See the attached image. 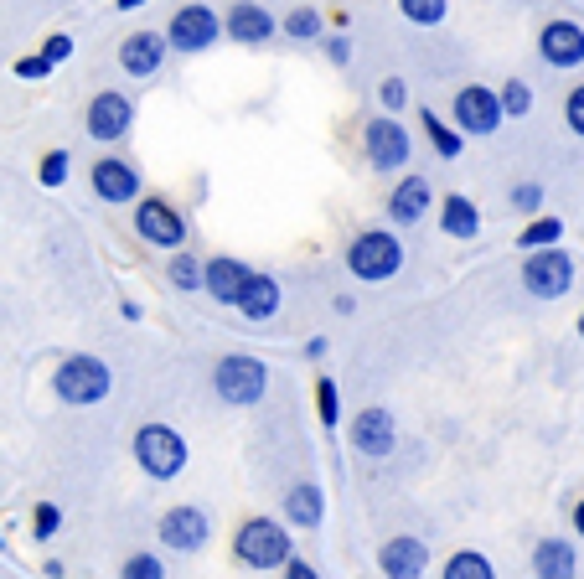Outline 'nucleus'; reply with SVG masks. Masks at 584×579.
<instances>
[{
    "instance_id": "e433bc0d",
    "label": "nucleus",
    "mask_w": 584,
    "mask_h": 579,
    "mask_svg": "<svg viewBox=\"0 0 584 579\" xmlns=\"http://www.w3.org/2000/svg\"><path fill=\"white\" fill-rule=\"evenodd\" d=\"M512 207H517V212H533V218H538L543 187H538V181H522V187H512Z\"/></svg>"
},
{
    "instance_id": "ddd939ff",
    "label": "nucleus",
    "mask_w": 584,
    "mask_h": 579,
    "mask_svg": "<svg viewBox=\"0 0 584 579\" xmlns=\"http://www.w3.org/2000/svg\"><path fill=\"white\" fill-rule=\"evenodd\" d=\"M130 125H135L130 94H114V88L94 94V104H88V135H94V140H125Z\"/></svg>"
},
{
    "instance_id": "a18cd8bd",
    "label": "nucleus",
    "mask_w": 584,
    "mask_h": 579,
    "mask_svg": "<svg viewBox=\"0 0 584 579\" xmlns=\"http://www.w3.org/2000/svg\"><path fill=\"white\" fill-rule=\"evenodd\" d=\"M574 533H579V538H584V497H579V502H574Z\"/></svg>"
},
{
    "instance_id": "473e14b6",
    "label": "nucleus",
    "mask_w": 584,
    "mask_h": 579,
    "mask_svg": "<svg viewBox=\"0 0 584 579\" xmlns=\"http://www.w3.org/2000/svg\"><path fill=\"white\" fill-rule=\"evenodd\" d=\"M285 32H290L295 42H316V37H321V11H311V6L290 11V16H285Z\"/></svg>"
},
{
    "instance_id": "a878e982",
    "label": "nucleus",
    "mask_w": 584,
    "mask_h": 579,
    "mask_svg": "<svg viewBox=\"0 0 584 579\" xmlns=\"http://www.w3.org/2000/svg\"><path fill=\"white\" fill-rule=\"evenodd\" d=\"M440 579H497V569H491V559L476 554V548H460V554L445 559V574Z\"/></svg>"
},
{
    "instance_id": "2f4dec72",
    "label": "nucleus",
    "mask_w": 584,
    "mask_h": 579,
    "mask_svg": "<svg viewBox=\"0 0 584 579\" xmlns=\"http://www.w3.org/2000/svg\"><path fill=\"white\" fill-rule=\"evenodd\" d=\"M398 11H404L414 26H440L450 6H445V0H398Z\"/></svg>"
},
{
    "instance_id": "a19ab883",
    "label": "nucleus",
    "mask_w": 584,
    "mask_h": 579,
    "mask_svg": "<svg viewBox=\"0 0 584 579\" xmlns=\"http://www.w3.org/2000/svg\"><path fill=\"white\" fill-rule=\"evenodd\" d=\"M326 57H331V63H336V68H347V63H352V42H347V32L326 42Z\"/></svg>"
},
{
    "instance_id": "58836bf2",
    "label": "nucleus",
    "mask_w": 584,
    "mask_h": 579,
    "mask_svg": "<svg viewBox=\"0 0 584 579\" xmlns=\"http://www.w3.org/2000/svg\"><path fill=\"white\" fill-rule=\"evenodd\" d=\"M42 57H47V63H68V57H73V37H63V32L47 37L42 42Z\"/></svg>"
},
{
    "instance_id": "412c9836",
    "label": "nucleus",
    "mask_w": 584,
    "mask_h": 579,
    "mask_svg": "<svg viewBox=\"0 0 584 579\" xmlns=\"http://www.w3.org/2000/svg\"><path fill=\"white\" fill-rule=\"evenodd\" d=\"M321 517H326V492L316 481H295L285 492V523L311 533V528H321Z\"/></svg>"
},
{
    "instance_id": "f03ea898",
    "label": "nucleus",
    "mask_w": 584,
    "mask_h": 579,
    "mask_svg": "<svg viewBox=\"0 0 584 579\" xmlns=\"http://www.w3.org/2000/svg\"><path fill=\"white\" fill-rule=\"evenodd\" d=\"M109 388H114V373H109V362L94 357V352L63 357V362H57V373H52V393H57L63 404H73V409L104 404Z\"/></svg>"
},
{
    "instance_id": "20e7f679",
    "label": "nucleus",
    "mask_w": 584,
    "mask_h": 579,
    "mask_svg": "<svg viewBox=\"0 0 584 579\" xmlns=\"http://www.w3.org/2000/svg\"><path fill=\"white\" fill-rule=\"evenodd\" d=\"M135 466L150 481H176L187 471V440H181L171 424H140L135 430Z\"/></svg>"
},
{
    "instance_id": "5701e85b",
    "label": "nucleus",
    "mask_w": 584,
    "mask_h": 579,
    "mask_svg": "<svg viewBox=\"0 0 584 579\" xmlns=\"http://www.w3.org/2000/svg\"><path fill=\"white\" fill-rule=\"evenodd\" d=\"M238 311L249 321H269L274 311H280V280H274V274H254L243 300H238Z\"/></svg>"
},
{
    "instance_id": "1a4fd4ad",
    "label": "nucleus",
    "mask_w": 584,
    "mask_h": 579,
    "mask_svg": "<svg viewBox=\"0 0 584 579\" xmlns=\"http://www.w3.org/2000/svg\"><path fill=\"white\" fill-rule=\"evenodd\" d=\"M135 228H140V238L145 243H156V249H181L187 243V218L166 202V197H145L140 207H135Z\"/></svg>"
},
{
    "instance_id": "de8ad7c7",
    "label": "nucleus",
    "mask_w": 584,
    "mask_h": 579,
    "mask_svg": "<svg viewBox=\"0 0 584 579\" xmlns=\"http://www.w3.org/2000/svg\"><path fill=\"white\" fill-rule=\"evenodd\" d=\"M579 337H584V316H579Z\"/></svg>"
},
{
    "instance_id": "0eeeda50",
    "label": "nucleus",
    "mask_w": 584,
    "mask_h": 579,
    "mask_svg": "<svg viewBox=\"0 0 584 579\" xmlns=\"http://www.w3.org/2000/svg\"><path fill=\"white\" fill-rule=\"evenodd\" d=\"M409 130L398 125L393 114H378V119H367V130H362V156L373 171H398V166H409Z\"/></svg>"
},
{
    "instance_id": "6ab92c4d",
    "label": "nucleus",
    "mask_w": 584,
    "mask_h": 579,
    "mask_svg": "<svg viewBox=\"0 0 584 579\" xmlns=\"http://www.w3.org/2000/svg\"><path fill=\"white\" fill-rule=\"evenodd\" d=\"M533 574L538 579H579V548L569 538H538L533 543Z\"/></svg>"
},
{
    "instance_id": "9d476101",
    "label": "nucleus",
    "mask_w": 584,
    "mask_h": 579,
    "mask_svg": "<svg viewBox=\"0 0 584 579\" xmlns=\"http://www.w3.org/2000/svg\"><path fill=\"white\" fill-rule=\"evenodd\" d=\"M218 32H228V26H218V11L202 6V0H192V6H181L171 16V47L176 52H207L212 42H218Z\"/></svg>"
},
{
    "instance_id": "4be33fe9",
    "label": "nucleus",
    "mask_w": 584,
    "mask_h": 579,
    "mask_svg": "<svg viewBox=\"0 0 584 579\" xmlns=\"http://www.w3.org/2000/svg\"><path fill=\"white\" fill-rule=\"evenodd\" d=\"M228 37L233 42H243V47H259V42H269L274 37V16L264 11V6H254V0H238V6L228 11Z\"/></svg>"
},
{
    "instance_id": "39448f33",
    "label": "nucleus",
    "mask_w": 584,
    "mask_h": 579,
    "mask_svg": "<svg viewBox=\"0 0 584 579\" xmlns=\"http://www.w3.org/2000/svg\"><path fill=\"white\" fill-rule=\"evenodd\" d=\"M212 388H218V399L233 404V409H254L264 393H269V368L249 352H233L218 362V373H212Z\"/></svg>"
},
{
    "instance_id": "423d86ee",
    "label": "nucleus",
    "mask_w": 584,
    "mask_h": 579,
    "mask_svg": "<svg viewBox=\"0 0 584 579\" xmlns=\"http://www.w3.org/2000/svg\"><path fill=\"white\" fill-rule=\"evenodd\" d=\"M574 285V259L553 243V249H528L522 259V290L538 295V300H559Z\"/></svg>"
},
{
    "instance_id": "b1692460",
    "label": "nucleus",
    "mask_w": 584,
    "mask_h": 579,
    "mask_svg": "<svg viewBox=\"0 0 584 579\" xmlns=\"http://www.w3.org/2000/svg\"><path fill=\"white\" fill-rule=\"evenodd\" d=\"M440 228L450 233V238H476L481 233V207L471 202V197H445L440 202Z\"/></svg>"
},
{
    "instance_id": "49530a36",
    "label": "nucleus",
    "mask_w": 584,
    "mask_h": 579,
    "mask_svg": "<svg viewBox=\"0 0 584 579\" xmlns=\"http://www.w3.org/2000/svg\"><path fill=\"white\" fill-rule=\"evenodd\" d=\"M135 6H145V0H119V11H135Z\"/></svg>"
},
{
    "instance_id": "c756f323",
    "label": "nucleus",
    "mask_w": 584,
    "mask_h": 579,
    "mask_svg": "<svg viewBox=\"0 0 584 579\" xmlns=\"http://www.w3.org/2000/svg\"><path fill=\"white\" fill-rule=\"evenodd\" d=\"M57 533H63V507H57V502H37L32 507V538L37 543H52Z\"/></svg>"
},
{
    "instance_id": "7c9ffc66",
    "label": "nucleus",
    "mask_w": 584,
    "mask_h": 579,
    "mask_svg": "<svg viewBox=\"0 0 584 579\" xmlns=\"http://www.w3.org/2000/svg\"><path fill=\"white\" fill-rule=\"evenodd\" d=\"M497 94H502V109H507V119H522V114L533 109V88L522 83V78H507V83L497 88Z\"/></svg>"
},
{
    "instance_id": "4468645a",
    "label": "nucleus",
    "mask_w": 584,
    "mask_h": 579,
    "mask_svg": "<svg viewBox=\"0 0 584 579\" xmlns=\"http://www.w3.org/2000/svg\"><path fill=\"white\" fill-rule=\"evenodd\" d=\"M378 569H383V579H424V569H429V543L414 538V533L388 538L378 548Z\"/></svg>"
},
{
    "instance_id": "a211bd4d",
    "label": "nucleus",
    "mask_w": 584,
    "mask_h": 579,
    "mask_svg": "<svg viewBox=\"0 0 584 579\" xmlns=\"http://www.w3.org/2000/svg\"><path fill=\"white\" fill-rule=\"evenodd\" d=\"M94 197H104V202H135L140 197V171L130 166V161H119V156H109V161H99L94 166Z\"/></svg>"
},
{
    "instance_id": "c9c22d12",
    "label": "nucleus",
    "mask_w": 584,
    "mask_h": 579,
    "mask_svg": "<svg viewBox=\"0 0 584 579\" xmlns=\"http://www.w3.org/2000/svg\"><path fill=\"white\" fill-rule=\"evenodd\" d=\"M564 125L584 140V83H574V88H569V99H564Z\"/></svg>"
},
{
    "instance_id": "bb28decb",
    "label": "nucleus",
    "mask_w": 584,
    "mask_h": 579,
    "mask_svg": "<svg viewBox=\"0 0 584 579\" xmlns=\"http://www.w3.org/2000/svg\"><path fill=\"white\" fill-rule=\"evenodd\" d=\"M316 414L326 435L342 430V388H336V378H316Z\"/></svg>"
},
{
    "instance_id": "37998d69",
    "label": "nucleus",
    "mask_w": 584,
    "mask_h": 579,
    "mask_svg": "<svg viewBox=\"0 0 584 579\" xmlns=\"http://www.w3.org/2000/svg\"><path fill=\"white\" fill-rule=\"evenodd\" d=\"M331 306H336V316H352V311H357V300H352V295H336Z\"/></svg>"
},
{
    "instance_id": "4c0bfd02",
    "label": "nucleus",
    "mask_w": 584,
    "mask_h": 579,
    "mask_svg": "<svg viewBox=\"0 0 584 579\" xmlns=\"http://www.w3.org/2000/svg\"><path fill=\"white\" fill-rule=\"evenodd\" d=\"M378 99H383V109H388V114H393V109H404V104H409L404 78H383V83H378Z\"/></svg>"
},
{
    "instance_id": "2eb2a0df",
    "label": "nucleus",
    "mask_w": 584,
    "mask_h": 579,
    "mask_svg": "<svg viewBox=\"0 0 584 579\" xmlns=\"http://www.w3.org/2000/svg\"><path fill=\"white\" fill-rule=\"evenodd\" d=\"M538 57L548 68H579L584 63V26L579 21H548L538 32Z\"/></svg>"
},
{
    "instance_id": "6e6552de",
    "label": "nucleus",
    "mask_w": 584,
    "mask_h": 579,
    "mask_svg": "<svg viewBox=\"0 0 584 579\" xmlns=\"http://www.w3.org/2000/svg\"><path fill=\"white\" fill-rule=\"evenodd\" d=\"M502 119H507V109H502V94H497V88L466 83V88L455 94V125L466 130V135H497Z\"/></svg>"
},
{
    "instance_id": "c03bdc74",
    "label": "nucleus",
    "mask_w": 584,
    "mask_h": 579,
    "mask_svg": "<svg viewBox=\"0 0 584 579\" xmlns=\"http://www.w3.org/2000/svg\"><path fill=\"white\" fill-rule=\"evenodd\" d=\"M305 357H326V337H311V342H305Z\"/></svg>"
},
{
    "instance_id": "dca6fc26",
    "label": "nucleus",
    "mask_w": 584,
    "mask_h": 579,
    "mask_svg": "<svg viewBox=\"0 0 584 579\" xmlns=\"http://www.w3.org/2000/svg\"><path fill=\"white\" fill-rule=\"evenodd\" d=\"M429 202H435V187H429V176H404V181H398V187L388 192V218H393L398 228L424 223Z\"/></svg>"
},
{
    "instance_id": "f704fd0d",
    "label": "nucleus",
    "mask_w": 584,
    "mask_h": 579,
    "mask_svg": "<svg viewBox=\"0 0 584 579\" xmlns=\"http://www.w3.org/2000/svg\"><path fill=\"white\" fill-rule=\"evenodd\" d=\"M68 166H73V156H68V150H47V156H42V166H37L42 187H63V181H68Z\"/></svg>"
},
{
    "instance_id": "f3484780",
    "label": "nucleus",
    "mask_w": 584,
    "mask_h": 579,
    "mask_svg": "<svg viewBox=\"0 0 584 579\" xmlns=\"http://www.w3.org/2000/svg\"><path fill=\"white\" fill-rule=\"evenodd\" d=\"M249 280H254V269H249V264H238V259H207V280H202V290L218 300V306H238L243 290H249Z\"/></svg>"
},
{
    "instance_id": "72a5a7b5",
    "label": "nucleus",
    "mask_w": 584,
    "mask_h": 579,
    "mask_svg": "<svg viewBox=\"0 0 584 579\" xmlns=\"http://www.w3.org/2000/svg\"><path fill=\"white\" fill-rule=\"evenodd\" d=\"M119 579H166V564L156 554H130L119 564Z\"/></svg>"
},
{
    "instance_id": "c85d7f7f",
    "label": "nucleus",
    "mask_w": 584,
    "mask_h": 579,
    "mask_svg": "<svg viewBox=\"0 0 584 579\" xmlns=\"http://www.w3.org/2000/svg\"><path fill=\"white\" fill-rule=\"evenodd\" d=\"M202 280H207V264L192 259L187 249H176V259H171V285L176 290H202Z\"/></svg>"
},
{
    "instance_id": "aec40b11",
    "label": "nucleus",
    "mask_w": 584,
    "mask_h": 579,
    "mask_svg": "<svg viewBox=\"0 0 584 579\" xmlns=\"http://www.w3.org/2000/svg\"><path fill=\"white\" fill-rule=\"evenodd\" d=\"M166 47H171V37H161V32H135V37H125V47H119V68L135 73V78H150L166 63Z\"/></svg>"
},
{
    "instance_id": "f8f14e48",
    "label": "nucleus",
    "mask_w": 584,
    "mask_h": 579,
    "mask_svg": "<svg viewBox=\"0 0 584 579\" xmlns=\"http://www.w3.org/2000/svg\"><path fill=\"white\" fill-rule=\"evenodd\" d=\"M156 538L171 548V554H197V548L212 538V523H207L202 507H171V512L161 517Z\"/></svg>"
},
{
    "instance_id": "7ed1b4c3",
    "label": "nucleus",
    "mask_w": 584,
    "mask_h": 579,
    "mask_svg": "<svg viewBox=\"0 0 584 579\" xmlns=\"http://www.w3.org/2000/svg\"><path fill=\"white\" fill-rule=\"evenodd\" d=\"M347 269L357 274L362 285H383V280H393V274L404 269V243H398V233H388V228H367V233L352 238Z\"/></svg>"
},
{
    "instance_id": "ea45409f",
    "label": "nucleus",
    "mask_w": 584,
    "mask_h": 579,
    "mask_svg": "<svg viewBox=\"0 0 584 579\" xmlns=\"http://www.w3.org/2000/svg\"><path fill=\"white\" fill-rule=\"evenodd\" d=\"M57 63H47V57L37 52V57H21V63H16V78H47Z\"/></svg>"
},
{
    "instance_id": "79ce46f5",
    "label": "nucleus",
    "mask_w": 584,
    "mask_h": 579,
    "mask_svg": "<svg viewBox=\"0 0 584 579\" xmlns=\"http://www.w3.org/2000/svg\"><path fill=\"white\" fill-rule=\"evenodd\" d=\"M285 579H321V574H316V564H305V559H290V564H285Z\"/></svg>"
},
{
    "instance_id": "f257e3e1",
    "label": "nucleus",
    "mask_w": 584,
    "mask_h": 579,
    "mask_svg": "<svg viewBox=\"0 0 584 579\" xmlns=\"http://www.w3.org/2000/svg\"><path fill=\"white\" fill-rule=\"evenodd\" d=\"M233 559L243 569H285L295 559V538H290V523L280 517H249V523H238L233 533Z\"/></svg>"
},
{
    "instance_id": "9b49d317",
    "label": "nucleus",
    "mask_w": 584,
    "mask_h": 579,
    "mask_svg": "<svg viewBox=\"0 0 584 579\" xmlns=\"http://www.w3.org/2000/svg\"><path fill=\"white\" fill-rule=\"evenodd\" d=\"M347 440H352V450L362 455V461H383V455H393V445H398V424H393L388 409L373 404V409H362V414L352 419Z\"/></svg>"
},
{
    "instance_id": "cd10ccee",
    "label": "nucleus",
    "mask_w": 584,
    "mask_h": 579,
    "mask_svg": "<svg viewBox=\"0 0 584 579\" xmlns=\"http://www.w3.org/2000/svg\"><path fill=\"white\" fill-rule=\"evenodd\" d=\"M564 238V223L559 218H533L528 228L517 233V249H553Z\"/></svg>"
},
{
    "instance_id": "393cba45",
    "label": "nucleus",
    "mask_w": 584,
    "mask_h": 579,
    "mask_svg": "<svg viewBox=\"0 0 584 579\" xmlns=\"http://www.w3.org/2000/svg\"><path fill=\"white\" fill-rule=\"evenodd\" d=\"M419 119H424V135H429V145H435L440 161H455L460 150H466V130H460V125H445L435 109H424Z\"/></svg>"
}]
</instances>
